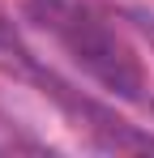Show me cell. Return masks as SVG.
Returning a JSON list of instances; mask_svg holds the SVG:
<instances>
[]
</instances>
